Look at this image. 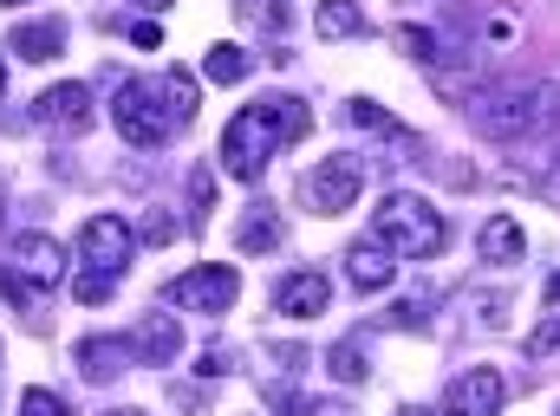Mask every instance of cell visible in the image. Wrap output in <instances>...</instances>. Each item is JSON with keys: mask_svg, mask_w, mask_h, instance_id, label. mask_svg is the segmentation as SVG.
Listing matches in <instances>:
<instances>
[{"mask_svg": "<svg viewBox=\"0 0 560 416\" xmlns=\"http://www.w3.org/2000/svg\"><path fill=\"white\" fill-rule=\"evenodd\" d=\"M306 124L313 118H306L300 98H255V105H242L229 118V131H222V169L235 182H261L268 156H280V143H300Z\"/></svg>", "mask_w": 560, "mask_h": 416, "instance_id": "6da1fadb", "label": "cell"}, {"mask_svg": "<svg viewBox=\"0 0 560 416\" xmlns=\"http://www.w3.org/2000/svg\"><path fill=\"white\" fill-rule=\"evenodd\" d=\"M469 124L495 143L541 138L560 124V85H502V92H476L469 98Z\"/></svg>", "mask_w": 560, "mask_h": 416, "instance_id": "7a4b0ae2", "label": "cell"}, {"mask_svg": "<svg viewBox=\"0 0 560 416\" xmlns=\"http://www.w3.org/2000/svg\"><path fill=\"white\" fill-rule=\"evenodd\" d=\"M372 241H385L398 261H430V254H443V241H450V222L423 202V195H385L378 209H372Z\"/></svg>", "mask_w": 560, "mask_h": 416, "instance_id": "3957f363", "label": "cell"}, {"mask_svg": "<svg viewBox=\"0 0 560 416\" xmlns=\"http://www.w3.org/2000/svg\"><path fill=\"white\" fill-rule=\"evenodd\" d=\"M112 124H118V138H125V143L156 150V143L170 138L163 92H156V85H143V79H125V85H118V98H112Z\"/></svg>", "mask_w": 560, "mask_h": 416, "instance_id": "277c9868", "label": "cell"}, {"mask_svg": "<svg viewBox=\"0 0 560 416\" xmlns=\"http://www.w3.org/2000/svg\"><path fill=\"white\" fill-rule=\"evenodd\" d=\"M359 182H365L359 156H326V163H313V169H306L300 202H306L313 215H346V209L359 202Z\"/></svg>", "mask_w": 560, "mask_h": 416, "instance_id": "5b68a950", "label": "cell"}, {"mask_svg": "<svg viewBox=\"0 0 560 416\" xmlns=\"http://www.w3.org/2000/svg\"><path fill=\"white\" fill-rule=\"evenodd\" d=\"M131 254H138V235L125 228V215H92L85 228H79V261L92 268V274H125L131 268Z\"/></svg>", "mask_w": 560, "mask_h": 416, "instance_id": "8992f818", "label": "cell"}, {"mask_svg": "<svg viewBox=\"0 0 560 416\" xmlns=\"http://www.w3.org/2000/svg\"><path fill=\"white\" fill-rule=\"evenodd\" d=\"M170 299L183 312H229L242 299V274L235 268H189V274L170 280Z\"/></svg>", "mask_w": 560, "mask_h": 416, "instance_id": "52a82bcc", "label": "cell"}, {"mask_svg": "<svg viewBox=\"0 0 560 416\" xmlns=\"http://www.w3.org/2000/svg\"><path fill=\"white\" fill-rule=\"evenodd\" d=\"M502 404H509V384H502V371H495V365H469V371L450 384L443 416H502Z\"/></svg>", "mask_w": 560, "mask_h": 416, "instance_id": "ba28073f", "label": "cell"}, {"mask_svg": "<svg viewBox=\"0 0 560 416\" xmlns=\"http://www.w3.org/2000/svg\"><path fill=\"white\" fill-rule=\"evenodd\" d=\"M125 345H131L138 365H176L183 358V325H176V312H143L125 332Z\"/></svg>", "mask_w": 560, "mask_h": 416, "instance_id": "9c48e42d", "label": "cell"}, {"mask_svg": "<svg viewBox=\"0 0 560 416\" xmlns=\"http://www.w3.org/2000/svg\"><path fill=\"white\" fill-rule=\"evenodd\" d=\"M33 118L52 124V131H72V138H79V131L92 124V92H85V85H52V92H39Z\"/></svg>", "mask_w": 560, "mask_h": 416, "instance_id": "30bf717a", "label": "cell"}, {"mask_svg": "<svg viewBox=\"0 0 560 416\" xmlns=\"http://www.w3.org/2000/svg\"><path fill=\"white\" fill-rule=\"evenodd\" d=\"M13 261H20V274L33 280L39 293H52V286L66 280V248H59L52 235H20V241H13Z\"/></svg>", "mask_w": 560, "mask_h": 416, "instance_id": "8fae6325", "label": "cell"}, {"mask_svg": "<svg viewBox=\"0 0 560 416\" xmlns=\"http://www.w3.org/2000/svg\"><path fill=\"white\" fill-rule=\"evenodd\" d=\"M332 306V286H326V274H287L275 286V312H287V319H319Z\"/></svg>", "mask_w": 560, "mask_h": 416, "instance_id": "7c38bea8", "label": "cell"}, {"mask_svg": "<svg viewBox=\"0 0 560 416\" xmlns=\"http://www.w3.org/2000/svg\"><path fill=\"white\" fill-rule=\"evenodd\" d=\"M346 280H352L359 293H378V286L398 280V254H392L385 241H352V248H346Z\"/></svg>", "mask_w": 560, "mask_h": 416, "instance_id": "4fadbf2b", "label": "cell"}, {"mask_svg": "<svg viewBox=\"0 0 560 416\" xmlns=\"http://www.w3.org/2000/svg\"><path fill=\"white\" fill-rule=\"evenodd\" d=\"M7 46H13L20 59L39 66V59H59V52H66V26H59V20H20Z\"/></svg>", "mask_w": 560, "mask_h": 416, "instance_id": "5bb4252c", "label": "cell"}, {"mask_svg": "<svg viewBox=\"0 0 560 416\" xmlns=\"http://www.w3.org/2000/svg\"><path fill=\"white\" fill-rule=\"evenodd\" d=\"M125 358H131L125 338H79V371H85V384H112V378L125 371Z\"/></svg>", "mask_w": 560, "mask_h": 416, "instance_id": "9a60e30c", "label": "cell"}, {"mask_svg": "<svg viewBox=\"0 0 560 416\" xmlns=\"http://www.w3.org/2000/svg\"><path fill=\"white\" fill-rule=\"evenodd\" d=\"M476 248H482V261L515 268V261H522V228H515V215H489L482 235H476Z\"/></svg>", "mask_w": 560, "mask_h": 416, "instance_id": "2e32d148", "label": "cell"}, {"mask_svg": "<svg viewBox=\"0 0 560 416\" xmlns=\"http://www.w3.org/2000/svg\"><path fill=\"white\" fill-rule=\"evenodd\" d=\"M280 235H287V228H280V209L255 202V209L242 215V235H235V248H242V254H275Z\"/></svg>", "mask_w": 560, "mask_h": 416, "instance_id": "e0dca14e", "label": "cell"}, {"mask_svg": "<svg viewBox=\"0 0 560 416\" xmlns=\"http://www.w3.org/2000/svg\"><path fill=\"white\" fill-rule=\"evenodd\" d=\"M202 72H209L215 85H242V79L255 72V59H248V46H229V39H222V46H209Z\"/></svg>", "mask_w": 560, "mask_h": 416, "instance_id": "ac0fdd59", "label": "cell"}, {"mask_svg": "<svg viewBox=\"0 0 560 416\" xmlns=\"http://www.w3.org/2000/svg\"><path fill=\"white\" fill-rule=\"evenodd\" d=\"M313 26H319V39H352V33H365V13L352 0H319Z\"/></svg>", "mask_w": 560, "mask_h": 416, "instance_id": "d6986e66", "label": "cell"}, {"mask_svg": "<svg viewBox=\"0 0 560 416\" xmlns=\"http://www.w3.org/2000/svg\"><path fill=\"white\" fill-rule=\"evenodd\" d=\"M156 92H163L170 124H189V118H196V79H189L183 66H176V72H163V85H156Z\"/></svg>", "mask_w": 560, "mask_h": 416, "instance_id": "ffe728a7", "label": "cell"}, {"mask_svg": "<svg viewBox=\"0 0 560 416\" xmlns=\"http://www.w3.org/2000/svg\"><path fill=\"white\" fill-rule=\"evenodd\" d=\"M326 365H332V378H339V384H352V391H359V384L372 378V371H365V352H359V338H339Z\"/></svg>", "mask_w": 560, "mask_h": 416, "instance_id": "44dd1931", "label": "cell"}, {"mask_svg": "<svg viewBox=\"0 0 560 416\" xmlns=\"http://www.w3.org/2000/svg\"><path fill=\"white\" fill-rule=\"evenodd\" d=\"M209 209H215V176H209V169H196V176H189V222L202 228V222H209Z\"/></svg>", "mask_w": 560, "mask_h": 416, "instance_id": "7402d4cb", "label": "cell"}, {"mask_svg": "<svg viewBox=\"0 0 560 416\" xmlns=\"http://www.w3.org/2000/svg\"><path fill=\"white\" fill-rule=\"evenodd\" d=\"M398 46H405L411 59H443V39H436L430 26H398Z\"/></svg>", "mask_w": 560, "mask_h": 416, "instance_id": "603a6c76", "label": "cell"}, {"mask_svg": "<svg viewBox=\"0 0 560 416\" xmlns=\"http://www.w3.org/2000/svg\"><path fill=\"white\" fill-rule=\"evenodd\" d=\"M0 293H7L13 306H39V286L20 274V268H0Z\"/></svg>", "mask_w": 560, "mask_h": 416, "instance_id": "cb8c5ba5", "label": "cell"}, {"mask_svg": "<svg viewBox=\"0 0 560 416\" xmlns=\"http://www.w3.org/2000/svg\"><path fill=\"white\" fill-rule=\"evenodd\" d=\"M528 352H535V358H555V352H560V312H555V319H541V325L528 332Z\"/></svg>", "mask_w": 560, "mask_h": 416, "instance_id": "d4e9b609", "label": "cell"}, {"mask_svg": "<svg viewBox=\"0 0 560 416\" xmlns=\"http://www.w3.org/2000/svg\"><path fill=\"white\" fill-rule=\"evenodd\" d=\"M20 416H66V404H59L52 391H26V397H20Z\"/></svg>", "mask_w": 560, "mask_h": 416, "instance_id": "484cf974", "label": "cell"}, {"mask_svg": "<svg viewBox=\"0 0 560 416\" xmlns=\"http://www.w3.org/2000/svg\"><path fill=\"white\" fill-rule=\"evenodd\" d=\"M72 293H79V299H105V293H112V274H79Z\"/></svg>", "mask_w": 560, "mask_h": 416, "instance_id": "4316f807", "label": "cell"}, {"mask_svg": "<svg viewBox=\"0 0 560 416\" xmlns=\"http://www.w3.org/2000/svg\"><path fill=\"white\" fill-rule=\"evenodd\" d=\"M229 365H235V358H229V352H222V345H209V352H202V365H196V371H202V378H229Z\"/></svg>", "mask_w": 560, "mask_h": 416, "instance_id": "83f0119b", "label": "cell"}, {"mask_svg": "<svg viewBox=\"0 0 560 416\" xmlns=\"http://www.w3.org/2000/svg\"><path fill=\"white\" fill-rule=\"evenodd\" d=\"M138 241H170V215H163V209H150V215H143Z\"/></svg>", "mask_w": 560, "mask_h": 416, "instance_id": "f1b7e54d", "label": "cell"}, {"mask_svg": "<svg viewBox=\"0 0 560 416\" xmlns=\"http://www.w3.org/2000/svg\"><path fill=\"white\" fill-rule=\"evenodd\" d=\"M392 325H423V299H405V306H392Z\"/></svg>", "mask_w": 560, "mask_h": 416, "instance_id": "f546056e", "label": "cell"}, {"mask_svg": "<svg viewBox=\"0 0 560 416\" xmlns=\"http://www.w3.org/2000/svg\"><path fill=\"white\" fill-rule=\"evenodd\" d=\"M131 39H138V46H156L163 33H156V20H138V26H131Z\"/></svg>", "mask_w": 560, "mask_h": 416, "instance_id": "4dcf8cb0", "label": "cell"}, {"mask_svg": "<svg viewBox=\"0 0 560 416\" xmlns=\"http://www.w3.org/2000/svg\"><path fill=\"white\" fill-rule=\"evenodd\" d=\"M548 189H555V195H560V150H555V156H548Z\"/></svg>", "mask_w": 560, "mask_h": 416, "instance_id": "1f68e13d", "label": "cell"}, {"mask_svg": "<svg viewBox=\"0 0 560 416\" xmlns=\"http://www.w3.org/2000/svg\"><path fill=\"white\" fill-rule=\"evenodd\" d=\"M548 299H555V306H560V274H555V280H548Z\"/></svg>", "mask_w": 560, "mask_h": 416, "instance_id": "d6a6232c", "label": "cell"}, {"mask_svg": "<svg viewBox=\"0 0 560 416\" xmlns=\"http://www.w3.org/2000/svg\"><path fill=\"white\" fill-rule=\"evenodd\" d=\"M138 7H150V13H156V7H176V0H138Z\"/></svg>", "mask_w": 560, "mask_h": 416, "instance_id": "836d02e7", "label": "cell"}, {"mask_svg": "<svg viewBox=\"0 0 560 416\" xmlns=\"http://www.w3.org/2000/svg\"><path fill=\"white\" fill-rule=\"evenodd\" d=\"M0 222H7V189H0Z\"/></svg>", "mask_w": 560, "mask_h": 416, "instance_id": "e575fe53", "label": "cell"}, {"mask_svg": "<svg viewBox=\"0 0 560 416\" xmlns=\"http://www.w3.org/2000/svg\"><path fill=\"white\" fill-rule=\"evenodd\" d=\"M398 416H430V411H398Z\"/></svg>", "mask_w": 560, "mask_h": 416, "instance_id": "d590c367", "label": "cell"}, {"mask_svg": "<svg viewBox=\"0 0 560 416\" xmlns=\"http://www.w3.org/2000/svg\"><path fill=\"white\" fill-rule=\"evenodd\" d=\"M0 92H7V66H0Z\"/></svg>", "mask_w": 560, "mask_h": 416, "instance_id": "8d00e7d4", "label": "cell"}, {"mask_svg": "<svg viewBox=\"0 0 560 416\" xmlns=\"http://www.w3.org/2000/svg\"><path fill=\"white\" fill-rule=\"evenodd\" d=\"M105 416H131V411H105Z\"/></svg>", "mask_w": 560, "mask_h": 416, "instance_id": "74e56055", "label": "cell"}, {"mask_svg": "<svg viewBox=\"0 0 560 416\" xmlns=\"http://www.w3.org/2000/svg\"><path fill=\"white\" fill-rule=\"evenodd\" d=\"M0 7H20V0H0Z\"/></svg>", "mask_w": 560, "mask_h": 416, "instance_id": "f35d334b", "label": "cell"}]
</instances>
